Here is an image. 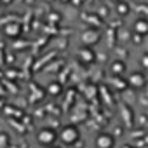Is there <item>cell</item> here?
<instances>
[{"label":"cell","mask_w":148,"mask_h":148,"mask_svg":"<svg viewBox=\"0 0 148 148\" xmlns=\"http://www.w3.org/2000/svg\"><path fill=\"white\" fill-rule=\"evenodd\" d=\"M58 139L63 143V145H75L79 139H80V129L73 124H68V125H63L61 131L58 132Z\"/></svg>","instance_id":"cell-1"},{"label":"cell","mask_w":148,"mask_h":148,"mask_svg":"<svg viewBox=\"0 0 148 148\" xmlns=\"http://www.w3.org/2000/svg\"><path fill=\"white\" fill-rule=\"evenodd\" d=\"M37 141L42 146H52L58 141V131L52 129V127H42L37 132Z\"/></svg>","instance_id":"cell-2"},{"label":"cell","mask_w":148,"mask_h":148,"mask_svg":"<svg viewBox=\"0 0 148 148\" xmlns=\"http://www.w3.org/2000/svg\"><path fill=\"white\" fill-rule=\"evenodd\" d=\"M125 80H127V86L132 87V89H143V87L146 86V77H145L143 71H134V73H131L129 79H125Z\"/></svg>","instance_id":"cell-3"},{"label":"cell","mask_w":148,"mask_h":148,"mask_svg":"<svg viewBox=\"0 0 148 148\" xmlns=\"http://www.w3.org/2000/svg\"><path fill=\"white\" fill-rule=\"evenodd\" d=\"M82 44L84 45H87V47H92V45H96L98 42H99V38H101V33L96 30V28H89V30H86L84 33H82Z\"/></svg>","instance_id":"cell-4"},{"label":"cell","mask_w":148,"mask_h":148,"mask_svg":"<svg viewBox=\"0 0 148 148\" xmlns=\"http://www.w3.org/2000/svg\"><path fill=\"white\" fill-rule=\"evenodd\" d=\"M77 58H79L80 63H84V64H91V63L96 61V52H94L92 47L84 45V47H80V49L77 51Z\"/></svg>","instance_id":"cell-5"},{"label":"cell","mask_w":148,"mask_h":148,"mask_svg":"<svg viewBox=\"0 0 148 148\" xmlns=\"http://www.w3.org/2000/svg\"><path fill=\"white\" fill-rule=\"evenodd\" d=\"M96 148H113L115 146V138L110 132H99L94 139Z\"/></svg>","instance_id":"cell-6"},{"label":"cell","mask_w":148,"mask_h":148,"mask_svg":"<svg viewBox=\"0 0 148 148\" xmlns=\"http://www.w3.org/2000/svg\"><path fill=\"white\" fill-rule=\"evenodd\" d=\"M127 71V64L124 59H113L112 64H110V73L113 77H122L124 73Z\"/></svg>","instance_id":"cell-7"},{"label":"cell","mask_w":148,"mask_h":148,"mask_svg":"<svg viewBox=\"0 0 148 148\" xmlns=\"http://www.w3.org/2000/svg\"><path fill=\"white\" fill-rule=\"evenodd\" d=\"M132 30H134L136 35H139V37H146V33H148V21H146V18H138V19L134 21Z\"/></svg>","instance_id":"cell-8"},{"label":"cell","mask_w":148,"mask_h":148,"mask_svg":"<svg viewBox=\"0 0 148 148\" xmlns=\"http://www.w3.org/2000/svg\"><path fill=\"white\" fill-rule=\"evenodd\" d=\"M5 35L7 37H11V38H18L19 35H21V25L19 23H9L7 26H5Z\"/></svg>","instance_id":"cell-9"},{"label":"cell","mask_w":148,"mask_h":148,"mask_svg":"<svg viewBox=\"0 0 148 148\" xmlns=\"http://www.w3.org/2000/svg\"><path fill=\"white\" fill-rule=\"evenodd\" d=\"M115 11H117V14L119 16H127L129 12H131V5L127 4V2H117V5H115Z\"/></svg>","instance_id":"cell-10"},{"label":"cell","mask_w":148,"mask_h":148,"mask_svg":"<svg viewBox=\"0 0 148 148\" xmlns=\"http://www.w3.org/2000/svg\"><path fill=\"white\" fill-rule=\"evenodd\" d=\"M113 87L117 89V91H125L129 86H127V80L125 79H122V77H113Z\"/></svg>","instance_id":"cell-11"},{"label":"cell","mask_w":148,"mask_h":148,"mask_svg":"<svg viewBox=\"0 0 148 148\" xmlns=\"http://www.w3.org/2000/svg\"><path fill=\"white\" fill-rule=\"evenodd\" d=\"M61 91H63V87H61V84H58V82H52V84H49V86H47V92H49V94H52V96L61 94Z\"/></svg>","instance_id":"cell-12"},{"label":"cell","mask_w":148,"mask_h":148,"mask_svg":"<svg viewBox=\"0 0 148 148\" xmlns=\"http://www.w3.org/2000/svg\"><path fill=\"white\" fill-rule=\"evenodd\" d=\"M11 143V138L5 132H0V146H7Z\"/></svg>","instance_id":"cell-13"},{"label":"cell","mask_w":148,"mask_h":148,"mask_svg":"<svg viewBox=\"0 0 148 148\" xmlns=\"http://www.w3.org/2000/svg\"><path fill=\"white\" fill-rule=\"evenodd\" d=\"M47 148H61V146H56V145H52V146H47Z\"/></svg>","instance_id":"cell-14"},{"label":"cell","mask_w":148,"mask_h":148,"mask_svg":"<svg viewBox=\"0 0 148 148\" xmlns=\"http://www.w3.org/2000/svg\"><path fill=\"white\" fill-rule=\"evenodd\" d=\"M115 2H120V0H115Z\"/></svg>","instance_id":"cell-15"},{"label":"cell","mask_w":148,"mask_h":148,"mask_svg":"<svg viewBox=\"0 0 148 148\" xmlns=\"http://www.w3.org/2000/svg\"><path fill=\"white\" fill-rule=\"evenodd\" d=\"M66 2H70V0H66Z\"/></svg>","instance_id":"cell-16"}]
</instances>
